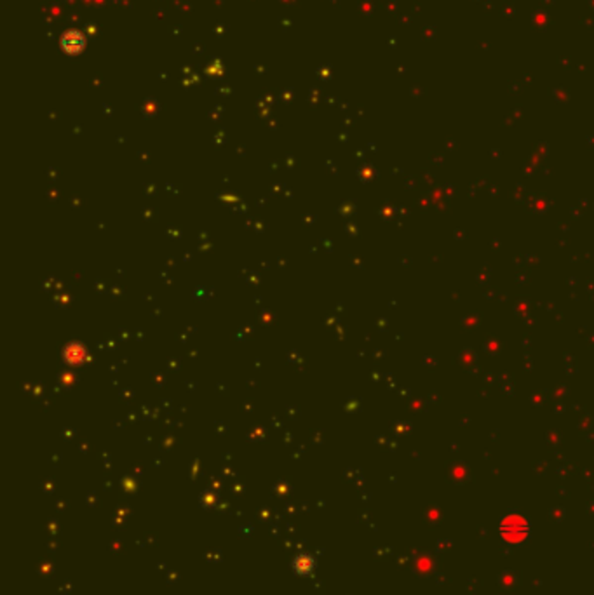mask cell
<instances>
[{
	"instance_id": "cell-1",
	"label": "cell",
	"mask_w": 594,
	"mask_h": 595,
	"mask_svg": "<svg viewBox=\"0 0 594 595\" xmlns=\"http://www.w3.org/2000/svg\"><path fill=\"white\" fill-rule=\"evenodd\" d=\"M85 46V38L82 37L79 31H68V33L63 37V49L70 54H75L79 51H82V47Z\"/></svg>"
}]
</instances>
